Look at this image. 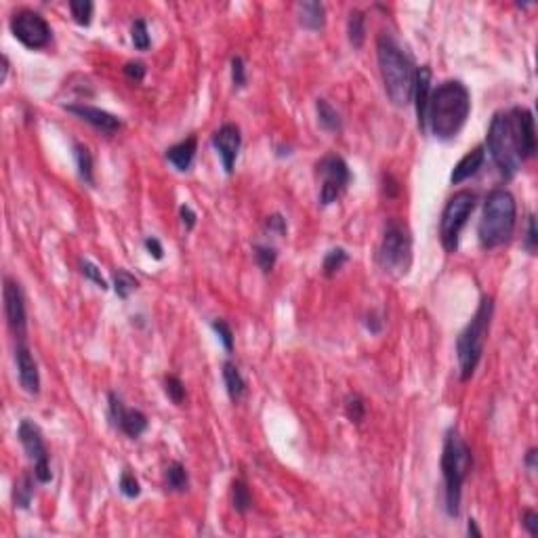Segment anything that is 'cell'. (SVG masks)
<instances>
[{
    "mask_svg": "<svg viewBox=\"0 0 538 538\" xmlns=\"http://www.w3.org/2000/svg\"><path fill=\"white\" fill-rule=\"evenodd\" d=\"M471 114V93L461 80H444L431 91L427 129L439 141H450L463 131Z\"/></svg>",
    "mask_w": 538,
    "mask_h": 538,
    "instance_id": "cell-1",
    "label": "cell"
},
{
    "mask_svg": "<svg viewBox=\"0 0 538 538\" xmlns=\"http://www.w3.org/2000/svg\"><path fill=\"white\" fill-rule=\"evenodd\" d=\"M486 147L505 179H513L520 173L522 162L526 160L522 145V108L503 110L492 116Z\"/></svg>",
    "mask_w": 538,
    "mask_h": 538,
    "instance_id": "cell-2",
    "label": "cell"
},
{
    "mask_svg": "<svg viewBox=\"0 0 538 538\" xmlns=\"http://www.w3.org/2000/svg\"><path fill=\"white\" fill-rule=\"evenodd\" d=\"M377 59L389 101L396 108L408 106L412 101V87L416 74L412 57L398 44V40L392 34L383 32L377 38Z\"/></svg>",
    "mask_w": 538,
    "mask_h": 538,
    "instance_id": "cell-3",
    "label": "cell"
},
{
    "mask_svg": "<svg viewBox=\"0 0 538 538\" xmlns=\"http://www.w3.org/2000/svg\"><path fill=\"white\" fill-rule=\"evenodd\" d=\"M473 456L467 442L461 437L456 427H450L444 437L442 450V475H444V509L450 518H456L461 511L463 484L471 471Z\"/></svg>",
    "mask_w": 538,
    "mask_h": 538,
    "instance_id": "cell-4",
    "label": "cell"
},
{
    "mask_svg": "<svg viewBox=\"0 0 538 538\" xmlns=\"http://www.w3.org/2000/svg\"><path fill=\"white\" fill-rule=\"evenodd\" d=\"M515 219H518V204L513 194L505 187L492 189L484 200V211L477 225L480 246L486 251H492L507 244L513 236Z\"/></svg>",
    "mask_w": 538,
    "mask_h": 538,
    "instance_id": "cell-5",
    "label": "cell"
},
{
    "mask_svg": "<svg viewBox=\"0 0 538 538\" xmlns=\"http://www.w3.org/2000/svg\"><path fill=\"white\" fill-rule=\"evenodd\" d=\"M492 313H494V301L492 296H482L473 318L469 324L463 328V332L456 339V358H458V370H461V381H469L484 356V345L490 332L492 324Z\"/></svg>",
    "mask_w": 538,
    "mask_h": 538,
    "instance_id": "cell-6",
    "label": "cell"
},
{
    "mask_svg": "<svg viewBox=\"0 0 538 538\" xmlns=\"http://www.w3.org/2000/svg\"><path fill=\"white\" fill-rule=\"evenodd\" d=\"M377 263L392 277H402L412 265V236L408 227L389 221L383 234V240L377 251Z\"/></svg>",
    "mask_w": 538,
    "mask_h": 538,
    "instance_id": "cell-7",
    "label": "cell"
},
{
    "mask_svg": "<svg viewBox=\"0 0 538 538\" xmlns=\"http://www.w3.org/2000/svg\"><path fill=\"white\" fill-rule=\"evenodd\" d=\"M475 194L469 189H461L456 192L444 206L442 213V221H439V240L442 246L448 253H456L458 251V240H461V232L467 225V219L471 217L473 208H475Z\"/></svg>",
    "mask_w": 538,
    "mask_h": 538,
    "instance_id": "cell-8",
    "label": "cell"
},
{
    "mask_svg": "<svg viewBox=\"0 0 538 538\" xmlns=\"http://www.w3.org/2000/svg\"><path fill=\"white\" fill-rule=\"evenodd\" d=\"M315 173L320 177V204L322 206L337 202L345 194V189L351 181V170H349L347 162L337 154H328V156L320 158L315 164Z\"/></svg>",
    "mask_w": 538,
    "mask_h": 538,
    "instance_id": "cell-9",
    "label": "cell"
},
{
    "mask_svg": "<svg viewBox=\"0 0 538 538\" xmlns=\"http://www.w3.org/2000/svg\"><path fill=\"white\" fill-rule=\"evenodd\" d=\"M11 32L23 46L32 51L49 46V42L53 40L51 25L40 13L32 8H21L11 17Z\"/></svg>",
    "mask_w": 538,
    "mask_h": 538,
    "instance_id": "cell-10",
    "label": "cell"
},
{
    "mask_svg": "<svg viewBox=\"0 0 538 538\" xmlns=\"http://www.w3.org/2000/svg\"><path fill=\"white\" fill-rule=\"evenodd\" d=\"M17 437L27 454V458L32 461L34 465V475L40 484H49L53 480V473H51V463H49V448L44 444V437H42V431L40 427L30 420V418H23L17 427Z\"/></svg>",
    "mask_w": 538,
    "mask_h": 538,
    "instance_id": "cell-11",
    "label": "cell"
},
{
    "mask_svg": "<svg viewBox=\"0 0 538 538\" xmlns=\"http://www.w3.org/2000/svg\"><path fill=\"white\" fill-rule=\"evenodd\" d=\"M2 299H4V318L6 324L13 332V337L25 339V303H23V292L21 286L15 277L6 275L4 286H2Z\"/></svg>",
    "mask_w": 538,
    "mask_h": 538,
    "instance_id": "cell-12",
    "label": "cell"
},
{
    "mask_svg": "<svg viewBox=\"0 0 538 538\" xmlns=\"http://www.w3.org/2000/svg\"><path fill=\"white\" fill-rule=\"evenodd\" d=\"M108 406H110V420L114 427H118L125 435L131 439H137L145 433L147 429V416L137 410V408H127L123 398L116 392H110L108 396Z\"/></svg>",
    "mask_w": 538,
    "mask_h": 538,
    "instance_id": "cell-13",
    "label": "cell"
},
{
    "mask_svg": "<svg viewBox=\"0 0 538 538\" xmlns=\"http://www.w3.org/2000/svg\"><path fill=\"white\" fill-rule=\"evenodd\" d=\"M211 143H213L215 151L219 154L225 173L232 175V173H234V166H236V160H238V154H240V147H242L240 127H238V125H232V123L219 127V129L213 133V137H211Z\"/></svg>",
    "mask_w": 538,
    "mask_h": 538,
    "instance_id": "cell-14",
    "label": "cell"
},
{
    "mask_svg": "<svg viewBox=\"0 0 538 538\" xmlns=\"http://www.w3.org/2000/svg\"><path fill=\"white\" fill-rule=\"evenodd\" d=\"M15 364H17V375H19V383H21L23 392L30 396H38L40 394V373H38V364H36L25 339L17 341Z\"/></svg>",
    "mask_w": 538,
    "mask_h": 538,
    "instance_id": "cell-15",
    "label": "cell"
},
{
    "mask_svg": "<svg viewBox=\"0 0 538 538\" xmlns=\"http://www.w3.org/2000/svg\"><path fill=\"white\" fill-rule=\"evenodd\" d=\"M65 110L74 116H78L80 120L89 123L93 129L101 131L106 134H114L116 131L123 129V120L116 118L114 114L101 110V108H95V106H85V104H72V106H65Z\"/></svg>",
    "mask_w": 538,
    "mask_h": 538,
    "instance_id": "cell-16",
    "label": "cell"
},
{
    "mask_svg": "<svg viewBox=\"0 0 538 538\" xmlns=\"http://www.w3.org/2000/svg\"><path fill=\"white\" fill-rule=\"evenodd\" d=\"M431 68L420 65L416 68L414 74V87H412V99L416 108V118H418V129L420 133H427V106L431 97Z\"/></svg>",
    "mask_w": 538,
    "mask_h": 538,
    "instance_id": "cell-17",
    "label": "cell"
},
{
    "mask_svg": "<svg viewBox=\"0 0 538 538\" xmlns=\"http://www.w3.org/2000/svg\"><path fill=\"white\" fill-rule=\"evenodd\" d=\"M484 162H486V147H484V145L473 147L471 151H467V154L456 162V166L452 168L450 181H452L454 185L467 181L469 177H473V175L480 173V168L484 166Z\"/></svg>",
    "mask_w": 538,
    "mask_h": 538,
    "instance_id": "cell-18",
    "label": "cell"
},
{
    "mask_svg": "<svg viewBox=\"0 0 538 538\" xmlns=\"http://www.w3.org/2000/svg\"><path fill=\"white\" fill-rule=\"evenodd\" d=\"M196 151H198V139L196 134H189L187 139L170 145L164 154V158L179 170V173H185L192 168L194 164V158H196Z\"/></svg>",
    "mask_w": 538,
    "mask_h": 538,
    "instance_id": "cell-19",
    "label": "cell"
},
{
    "mask_svg": "<svg viewBox=\"0 0 538 538\" xmlns=\"http://www.w3.org/2000/svg\"><path fill=\"white\" fill-rule=\"evenodd\" d=\"M299 23L311 32H318L324 27L326 23V8L322 2L318 0H307V2H299Z\"/></svg>",
    "mask_w": 538,
    "mask_h": 538,
    "instance_id": "cell-20",
    "label": "cell"
},
{
    "mask_svg": "<svg viewBox=\"0 0 538 538\" xmlns=\"http://www.w3.org/2000/svg\"><path fill=\"white\" fill-rule=\"evenodd\" d=\"M223 383H225V389H227V396H230L232 402H238L244 396V392H246L244 377H242L240 368L232 360L223 362Z\"/></svg>",
    "mask_w": 538,
    "mask_h": 538,
    "instance_id": "cell-21",
    "label": "cell"
},
{
    "mask_svg": "<svg viewBox=\"0 0 538 538\" xmlns=\"http://www.w3.org/2000/svg\"><path fill=\"white\" fill-rule=\"evenodd\" d=\"M34 477L30 471H23L13 486V503L17 509H30L32 499H34Z\"/></svg>",
    "mask_w": 538,
    "mask_h": 538,
    "instance_id": "cell-22",
    "label": "cell"
},
{
    "mask_svg": "<svg viewBox=\"0 0 538 538\" xmlns=\"http://www.w3.org/2000/svg\"><path fill=\"white\" fill-rule=\"evenodd\" d=\"M347 38L356 49L364 46L366 40V15L360 8H351L349 11V19H347Z\"/></svg>",
    "mask_w": 538,
    "mask_h": 538,
    "instance_id": "cell-23",
    "label": "cell"
},
{
    "mask_svg": "<svg viewBox=\"0 0 538 538\" xmlns=\"http://www.w3.org/2000/svg\"><path fill=\"white\" fill-rule=\"evenodd\" d=\"M315 112H318V123L324 131L328 133H339L343 129V120L341 114L326 101V99H318L315 101Z\"/></svg>",
    "mask_w": 538,
    "mask_h": 538,
    "instance_id": "cell-24",
    "label": "cell"
},
{
    "mask_svg": "<svg viewBox=\"0 0 538 538\" xmlns=\"http://www.w3.org/2000/svg\"><path fill=\"white\" fill-rule=\"evenodd\" d=\"M164 480H166V488L173 490V492H185L187 486H189V475H187V469L179 463V461H173L166 471H164Z\"/></svg>",
    "mask_w": 538,
    "mask_h": 538,
    "instance_id": "cell-25",
    "label": "cell"
},
{
    "mask_svg": "<svg viewBox=\"0 0 538 538\" xmlns=\"http://www.w3.org/2000/svg\"><path fill=\"white\" fill-rule=\"evenodd\" d=\"M74 160H76L80 179L87 185H93L95 183V179H93V154L89 151V147L82 145V143H74Z\"/></svg>",
    "mask_w": 538,
    "mask_h": 538,
    "instance_id": "cell-26",
    "label": "cell"
},
{
    "mask_svg": "<svg viewBox=\"0 0 538 538\" xmlns=\"http://www.w3.org/2000/svg\"><path fill=\"white\" fill-rule=\"evenodd\" d=\"M232 505L238 513H246L253 507V496L244 480L232 482Z\"/></svg>",
    "mask_w": 538,
    "mask_h": 538,
    "instance_id": "cell-27",
    "label": "cell"
},
{
    "mask_svg": "<svg viewBox=\"0 0 538 538\" xmlns=\"http://www.w3.org/2000/svg\"><path fill=\"white\" fill-rule=\"evenodd\" d=\"M139 288V280L134 277L131 271L127 269H118L114 273V290L120 299H129L131 292H134Z\"/></svg>",
    "mask_w": 538,
    "mask_h": 538,
    "instance_id": "cell-28",
    "label": "cell"
},
{
    "mask_svg": "<svg viewBox=\"0 0 538 538\" xmlns=\"http://www.w3.org/2000/svg\"><path fill=\"white\" fill-rule=\"evenodd\" d=\"M347 261H349V255H347V251H345V249H341V246L330 249V251L326 253V257H324L322 271H324V275H326V277H332V275H334L339 269L343 268Z\"/></svg>",
    "mask_w": 538,
    "mask_h": 538,
    "instance_id": "cell-29",
    "label": "cell"
},
{
    "mask_svg": "<svg viewBox=\"0 0 538 538\" xmlns=\"http://www.w3.org/2000/svg\"><path fill=\"white\" fill-rule=\"evenodd\" d=\"M345 416L356 425L366 418V400L360 394H349L345 398Z\"/></svg>",
    "mask_w": 538,
    "mask_h": 538,
    "instance_id": "cell-30",
    "label": "cell"
},
{
    "mask_svg": "<svg viewBox=\"0 0 538 538\" xmlns=\"http://www.w3.org/2000/svg\"><path fill=\"white\" fill-rule=\"evenodd\" d=\"M93 8L95 4L91 0H70V11H72V17L78 25H91L93 21Z\"/></svg>",
    "mask_w": 538,
    "mask_h": 538,
    "instance_id": "cell-31",
    "label": "cell"
},
{
    "mask_svg": "<svg viewBox=\"0 0 538 538\" xmlns=\"http://www.w3.org/2000/svg\"><path fill=\"white\" fill-rule=\"evenodd\" d=\"M253 253H255V261L261 268V271L269 273L273 269V265H275V261H277V251L273 246H269V244H255Z\"/></svg>",
    "mask_w": 538,
    "mask_h": 538,
    "instance_id": "cell-32",
    "label": "cell"
},
{
    "mask_svg": "<svg viewBox=\"0 0 538 538\" xmlns=\"http://www.w3.org/2000/svg\"><path fill=\"white\" fill-rule=\"evenodd\" d=\"M164 392H166L168 400L173 404L181 406V404L185 402V385H183V381L177 375H168L164 379Z\"/></svg>",
    "mask_w": 538,
    "mask_h": 538,
    "instance_id": "cell-33",
    "label": "cell"
},
{
    "mask_svg": "<svg viewBox=\"0 0 538 538\" xmlns=\"http://www.w3.org/2000/svg\"><path fill=\"white\" fill-rule=\"evenodd\" d=\"M131 40H133L134 49L137 51H147L151 44L149 32H147V23L143 19H134L131 25Z\"/></svg>",
    "mask_w": 538,
    "mask_h": 538,
    "instance_id": "cell-34",
    "label": "cell"
},
{
    "mask_svg": "<svg viewBox=\"0 0 538 538\" xmlns=\"http://www.w3.org/2000/svg\"><path fill=\"white\" fill-rule=\"evenodd\" d=\"M211 328L215 330V334H217V339L221 341V345L225 347V351H232V349H234V332H232V326H230L225 320L217 318V320L211 322Z\"/></svg>",
    "mask_w": 538,
    "mask_h": 538,
    "instance_id": "cell-35",
    "label": "cell"
},
{
    "mask_svg": "<svg viewBox=\"0 0 538 538\" xmlns=\"http://www.w3.org/2000/svg\"><path fill=\"white\" fill-rule=\"evenodd\" d=\"M78 268H80V273H82L87 280H91L93 284H97L101 290H108V282H106V277L101 275V269L97 268L95 263L87 261V259H80V261H78Z\"/></svg>",
    "mask_w": 538,
    "mask_h": 538,
    "instance_id": "cell-36",
    "label": "cell"
},
{
    "mask_svg": "<svg viewBox=\"0 0 538 538\" xmlns=\"http://www.w3.org/2000/svg\"><path fill=\"white\" fill-rule=\"evenodd\" d=\"M118 488H120V492H123L127 499H137V496L141 494V484H139V480L134 477L129 469L123 471L120 482H118Z\"/></svg>",
    "mask_w": 538,
    "mask_h": 538,
    "instance_id": "cell-37",
    "label": "cell"
},
{
    "mask_svg": "<svg viewBox=\"0 0 538 538\" xmlns=\"http://www.w3.org/2000/svg\"><path fill=\"white\" fill-rule=\"evenodd\" d=\"M232 82L236 89H244L246 87V65H244V59L242 57H232Z\"/></svg>",
    "mask_w": 538,
    "mask_h": 538,
    "instance_id": "cell-38",
    "label": "cell"
},
{
    "mask_svg": "<svg viewBox=\"0 0 538 538\" xmlns=\"http://www.w3.org/2000/svg\"><path fill=\"white\" fill-rule=\"evenodd\" d=\"M123 72H125V76H127L129 80L141 82V80L145 78L147 68H145V63H141V61H127L125 68H123Z\"/></svg>",
    "mask_w": 538,
    "mask_h": 538,
    "instance_id": "cell-39",
    "label": "cell"
},
{
    "mask_svg": "<svg viewBox=\"0 0 538 538\" xmlns=\"http://www.w3.org/2000/svg\"><path fill=\"white\" fill-rule=\"evenodd\" d=\"M265 230H268L269 234H275V236H284L286 234V230H288V225H286V219L282 217V215H271L268 217V221H265Z\"/></svg>",
    "mask_w": 538,
    "mask_h": 538,
    "instance_id": "cell-40",
    "label": "cell"
},
{
    "mask_svg": "<svg viewBox=\"0 0 538 538\" xmlns=\"http://www.w3.org/2000/svg\"><path fill=\"white\" fill-rule=\"evenodd\" d=\"M383 324H385V320H383V315L379 311H370L366 315V320H364V326H366V330L370 334H379L383 330Z\"/></svg>",
    "mask_w": 538,
    "mask_h": 538,
    "instance_id": "cell-41",
    "label": "cell"
},
{
    "mask_svg": "<svg viewBox=\"0 0 538 538\" xmlns=\"http://www.w3.org/2000/svg\"><path fill=\"white\" fill-rule=\"evenodd\" d=\"M537 244H538L537 217H534V215H530V217H528V236H526V249H528V253H532V255H534Z\"/></svg>",
    "mask_w": 538,
    "mask_h": 538,
    "instance_id": "cell-42",
    "label": "cell"
},
{
    "mask_svg": "<svg viewBox=\"0 0 538 538\" xmlns=\"http://www.w3.org/2000/svg\"><path fill=\"white\" fill-rule=\"evenodd\" d=\"M522 524L528 530L530 537H538V513L534 509H526L522 515Z\"/></svg>",
    "mask_w": 538,
    "mask_h": 538,
    "instance_id": "cell-43",
    "label": "cell"
},
{
    "mask_svg": "<svg viewBox=\"0 0 538 538\" xmlns=\"http://www.w3.org/2000/svg\"><path fill=\"white\" fill-rule=\"evenodd\" d=\"M143 246H145V251L149 253V257H154L156 261H160V259L164 257V249H162V244H160L158 238L147 236V238L143 240Z\"/></svg>",
    "mask_w": 538,
    "mask_h": 538,
    "instance_id": "cell-44",
    "label": "cell"
},
{
    "mask_svg": "<svg viewBox=\"0 0 538 538\" xmlns=\"http://www.w3.org/2000/svg\"><path fill=\"white\" fill-rule=\"evenodd\" d=\"M179 217H181V223H183L185 230H194V227H196V213H194L187 204H183V206L179 208Z\"/></svg>",
    "mask_w": 538,
    "mask_h": 538,
    "instance_id": "cell-45",
    "label": "cell"
},
{
    "mask_svg": "<svg viewBox=\"0 0 538 538\" xmlns=\"http://www.w3.org/2000/svg\"><path fill=\"white\" fill-rule=\"evenodd\" d=\"M537 458H538V450L537 448H530L528 454H526V467L530 471H537Z\"/></svg>",
    "mask_w": 538,
    "mask_h": 538,
    "instance_id": "cell-46",
    "label": "cell"
},
{
    "mask_svg": "<svg viewBox=\"0 0 538 538\" xmlns=\"http://www.w3.org/2000/svg\"><path fill=\"white\" fill-rule=\"evenodd\" d=\"M467 534H469V537H482V530L477 528L475 520H469V522H467Z\"/></svg>",
    "mask_w": 538,
    "mask_h": 538,
    "instance_id": "cell-47",
    "label": "cell"
},
{
    "mask_svg": "<svg viewBox=\"0 0 538 538\" xmlns=\"http://www.w3.org/2000/svg\"><path fill=\"white\" fill-rule=\"evenodd\" d=\"M6 74H8V59L2 57V82L6 80Z\"/></svg>",
    "mask_w": 538,
    "mask_h": 538,
    "instance_id": "cell-48",
    "label": "cell"
}]
</instances>
